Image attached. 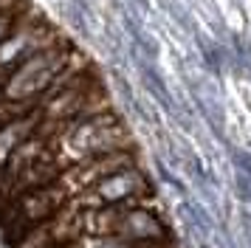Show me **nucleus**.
Segmentation results:
<instances>
[{
    "instance_id": "nucleus-1",
    "label": "nucleus",
    "mask_w": 251,
    "mask_h": 248,
    "mask_svg": "<svg viewBox=\"0 0 251 248\" xmlns=\"http://www.w3.org/2000/svg\"><path fill=\"white\" fill-rule=\"evenodd\" d=\"M119 149H133V138L125 122L113 110H102L93 116H79L74 122L62 124L51 135V155L59 164V169H68L76 161Z\"/></svg>"
},
{
    "instance_id": "nucleus-2",
    "label": "nucleus",
    "mask_w": 251,
    "mask_h": 248,
    "mask_svg": "<svg viewBox=\"0 0 251 248\" xmlns=\"http://www.w3.org/2000/svg\"><path fill=\"white\" fill-rule=\"evenodd\" d=\"M76 56H79V51L68 40H57L54 45L37 51L34 56L20 62L6 76L3 88H0V101L14 104V107H25V110L37 107V101L43 99L48 88L74 65ZM79 65H85V62H79Z\"/></svg>"
},
{
    "instance_id": "nucleus-3",
    "label": "nucleus",
    "mask_w": 251,
    "mask_h": 248,
    "mask_svg": "<svg viewBox=\"0 0 251 248\" xmlns=\"http://www.w3.org/2000/svg\"><path fill=\"white\" fill-rule=\"evenodd\" d=\"M68 200H71V195L59 186V180H51L46 186H37V189L14 195L12 203H9V209H6V223H9V228H17L12 240L17 243L34 225L51 220Z\"/></svg>"
},
{
    "instance_id": "nucleus-4",
    "label": "nucleus",
    "mask_w": 251,
    "mask_h": 248,
    "mask_svg": "<svg viewBox=\"0 0 251 248\" xmlns=\"http://www.w3.org/2000/svg\"><path fill=\"white\" fill-rule=\"evenodd\" d=\"M62 40L57 28L43 17H23L3 43H0V82H6V76L14 68L25 62L28 56H34L37 51H43L48 45H54Z\"/></svg>"
},
{
    "instance_id": "nucleus-5",
    "label": "nucleus",
    "mask_w": 251,
    "mask_h": 248,
    "mask_svg": "<svg viewBox=\"0 0 251 248\" xmlns=\"http://www.w3.org/2000/svg\"><path fill=\"white\" fill-rule=\"evenodd\" d=\"M144 195H152V189H150L147 175L136 164V167L119 169L113 175H107L104 180H99L96 186L74 195L71 203L79 212H85V209H99V206H116V203L136 200V198H144Z\"/></svg>"
},
{
    "instance_id": "nucleus-6",
    "label": "nucleus",
    "mask_w": 251,
    "mask_h": 248,
    "mask_svg": "<svg viewBox=\"0 0 251 248\" xmlns=\"http://www.w3.org/2000/svg\"><path fill=\"white\" fill-rule=\"evenodd\" d=\"M136 152L133 149H119V152H107V155H96V158H85V161H76L71 164L68 169L59 172V186L68 192L71 198L79 195V192L96 186L99 180H104L107 175H113L119 169L136 167Z\"/></svg>"
},
{
    "instance_id": "nucleus-7",
    "label": "nucleus",
    "mask_w": 251,
    "mask_h": 248,
    "mask_svg": "<svg viewBox=\"0 0 251 248\" xmlns=\"http://www.w3.org/2000/svg\"><path fill=\"white\" fill-rule=\"evenodd\" d=\"M113 237L125 243H164L170 240V231L155 214V206L141 203V206H130L122 212Z\"/></svg>"
},
{
    "instance_id": "nucleus-8",
    "label": "nucleus",
    "mask_w": 251,
    "mask_h": 248,
    "mask_svg": "<svg viewBox=\"0 0 251 248\" xmlns=\"http://www.w3.org/2000/svg\"><path fill=\"white\" fill-rule=\"evenodd\" d=\"M37 124H40V113L34 107L12 113L9 119H3V124H0V169L9 164V158L17 152V147L37 130Z\"/></svg>"
},
{
    "instance_id": "nucleus-9",
    "label": "nucleus",
    "mask_w": 251,
    "mask_h": 248,
    "mask_svg": "<svg viewBox=\"0 0 251 248\" xmlns=\"http://www.w3.org/2000/svg\"><path fill=\"white\" fill-rule=\"evenodd\" d=\"M25 17V6H20V9H9V11H0V43L9 37V34L17 28V23Z\"/></svg>"
},
{
    "instance_id": "nucleus-10",
    "label": "nucleus",
    "mask_w": 251,
    "mask_h": 248,
    "mask_svg": "<svg viewBox=\"0 0 251 248\" xmlns=\"http://www.w3.org/2000/svg\"><path fill=\"white\" fill-rule=\"evenodd\" d=\"M25 6V0H0V11H9V9H20Z\"/></svg>"
}]
</instances>
